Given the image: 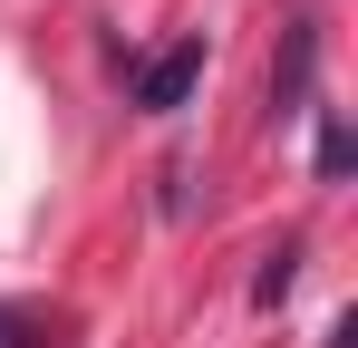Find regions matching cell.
<instances>
[{
	"label": "cell",
	"instance_id": "1",
	"mask_svg": "<svg viewBox=\"0 0 358 348\" xmlns=\"http://www.w3.org/2000/svg\"><path fill=\"white\" fill-rule=\"evenodd\" d=\"M194 78H203V39H175L165 58L136 68V107H145V116H175L184 97H194Z\"/></svg>",
	"mask_w": 358,
	"mask_h": 348
},
{
	"label": "cell",
	"instance_id": "2",
	"mask_svg": "<svg viewBox=\"0 0 358 348\" xmlns=\"http://www.w3.org/2000/svg\"><path fill=\"white\" fill-rule=\"evenodd\" d=\"M291 261H300V252H271V261H262V281H252L262 310H281V300H291Z\"/></svg>",
	"mask_w": 358,
	"mask_h": 348
},
{
	"label": "cell",
	"instance_id": "3",
	"mask_svg": "<svg viewBox=\"0 0 358 348\" xmlns=\"http://www.w3.org/2000/svg\"><path fill=\"white\" fill-rule=\"evenodd\" d=\"M0 348H29V319H20L10 300H0Z\"/></svg>",
	"mask_w": 358,
	"mask_h": 348
}]
</instances>
